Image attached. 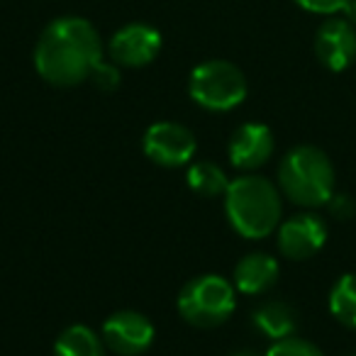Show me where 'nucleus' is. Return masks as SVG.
<instances>
[{"label":"nucleus","instance_id":"obj_1","mask_svg":"<svg viewBox=\"0 0 356 356\" xmlns=\"http://www.w3.org/2000/svg\"><path fill=\"white\" fill-rule=\"evenodd\" d=\"M103 61V42L86 17L66 15L49 22L35 47V69L47 83L69 88L93 76Z\"/></svg>","mask_w":356,"mask_h":356},{"label":"nucleus","instance_id":"obj_2","mask_svg":"<svg viewBox=\"0 0 356 356\" xmlns=\"http://www.w3.org/2000/svg\"><path fill=\"white\" fill-rule=\"evenodd\" d=\"M225 213L234 229L247 239H264L281 225L283 203L276 186L264 176H239L229 181Z\"/></svg>","mask_w":356,"mask_h":356},{"label":"nucleus","instance_id":"obj_3","mask_svg":"<svg viewBox=\"0 0 356 356\" xmlns=\"http://www.w3.org/2000/svg\"><path fill=\"white\" fill-rule=\"evenodd\" d=\"M278 186L283 195L300 208H320L334 195V166L322 149L300 144L283 156Z\"/></svg>","mask_w":356,"mask_h":356},{"label":"nucleus","instance_id":"obj_4","mask_svg":"<svg viewBox=\"0 0 356 356\" xmlns=\"http://www.w3.org/2000/svg\"><path fill=\"white\" fill-rule=\"evenodd\" d=\"M237 288L227 278L205 273L188 281L178 293V312L193 327H218L234 312L237 305Z\"/></svg>","mask_w":356,"mask_h":356},{"label":"nucleus","instance_id":"obj_5","mask_svg":"<svg viewBox=\"0 0 356 356\" xmlns=\"http://www.w3.org/2000/svg\"><path fill=\"white\" fill-rule=\"evenodd\" d=\"M188 93L200 108L227 113L247 98V79L232 61L210 59L191 71Z\"/></svg>","mask_w":356,"mask_h":356},{"label":"nucleus","instance_id":"obj_6","mask_svg":"<svg viewBox=\"0 0 356 356\" xmlns=\"http://www.w3.org/2000/svg\"><path fill=\"white\" fill-rule=\"evenodd\" d=\"M144 154L163 168L186 166L195 154V137L188 127L178 122H154L144 132Z\"/></svg>","mask_w":356,"mask_h":356},{"label":"nucleus","instance_id":"obj_7","mask_svg":"<svg viewBox=\"0 0 356 356\" xmlns=\"http://www.w3.org/2000/svg\"><path fill=\"white\" fill-rule=\"evenodd\" d=\"M161 51V35L147 22H129L110 37L108 54L113 64L124 69H142Z\"/></svg>","mask_w":356,"mask_h":356},{"label":"nucleus","instance_id":"obj_8","mask_svg":"<svg viewBox=\"0 0 356 356\" xmlns=\"http://www.w3.org/2000/svg\"><path fill=\"white\" fill-rule=\"evenodd\" d=\"M103 341L120 356H137L154 341V325L134 310H120L103 322Z\"/></svg>","mask_w":356,"mask_h":356},{"label":"nucleus","instance_id":"obj_9","mask_svg":"<svg viewBox=\"0 0 356 356\" xmlns=\"http://www.w3.org/2000/svg\"><path fill=\"white\" fill-rule=\"evenodd\" d=\"M327 242V225L320 215L300 213L278 227V249L286 259L305 261Z\"/></svg>","mask_w":356,"mask_h":356},{"label":"nucleus","instance_id":"obj_10","mask_svg":"<svg viewBox=\"0 0 356 356\" xmlns=\"http://www.w3.org/2000/svg\"><path fill=\"white\" fill-rule=\"evenodd\" d=\"M315 54L330 71H344L356 59V27L346 17H330L315 35Z\"/></svg>","mask_w":356,"mask_h":356},{"label":"nucleus","instance_id":"obj_11","mask_svg":"<svg viewBox=\"0 0 356 356\" xmlns=\"http://www.w3.org/2000/svg\"><path fill=\"white\" fill-rule=\"evenodd\" d=\"M229 161L242 171L264 166L273 154V132L261 122H247L229 139Z\"/></svg>","mask_w":356,"mask_h":356},{"label":"nucleus","instance_id":"obj_12","mask_svg":"<svg viewBox=\"0 0 356 356\" xmlns=\"http://www.w3.org/2000/svg\"><path fill=\"white\" fill-rule=\"evenodd\" d=\"M278 276H281V266L271 254L252 252L234 266L232 283L239 293L247 296H261L268 288L276 286Z\"/></svg>","mask_w":356,"mask_h":356},{"label":"nucleus","instance_id":"obj_13","mask_svg":"<svg viewBox=\"0 0 356 356\" xmlns=\"http://www.w3.org/2000/svg\"><path fill=\"white\" fill-rule=\"evenodd\" d=\"M252 322L268 339H286L298 330V312L283 300H268L259 305L252 315Z\"/></svg>","mask_w":356,"mask_h":356},{"label":"nucleus","instance_id":"obj_14","mask_svg":"<svg viewBox=\"0 0 356 356\" xmlns=\"http://www.w3.org/2000/svg\"><path fill=\"white\" fill-rule=\"evenodd\" d=\"M54 356H105V341L90 327L71 325L56 339Z\"/></svg>","mask_w":356,"mask_h":356},{"label":"nucleus","instance_id":"obj_15","mask_svg":"<svg viewBox=\"0 0 356 356\" xmlns=\"http://www.w3.org/2000/svg\"><path fill=\"white\" fill-rule=\"evenodd\" d=\"M186 181H188V188L193 193L203 195V198H218V195L227 193L229 178L218 163L213 161H198L188 168L186 173Z\"/></svg>","mask_w":356,"mask_h":356},{"label":"nucleus","instance_id":"obj_16","mask_svg":"<svg viewBox=\"0 0 356 356\" xmlns=\"http://www.w3.org/2000/svg\"><path fill=\"white\" fill-rule=\"evenodd\" d=\"M330 312L344 327L356 330V273H344L337 278L330 291Z\"/></svg>","mask_w":356,"mask_h":356},{"label":"nucleus","instance_id":"obj_17","mask_svg":"<svg viewBox=\"0 0 356 356\" xmlns=\"http://www.w3.org/2000/svg\"><path fill=\"white\" fill-rule=\"evenodd\" d=\"M264 356H325L315 344L305 339H298L296 334L286 337V339H278L271 344V349L266 351Z\"/></svg>","mask_w":356,"mask_h":356},{"label":"nucleus","instance_id":"obj_18","mask_svg":"<svg viewBox=\"0 0 356 356\" xmlns=\"http://www.w3.org/2000/svg\"><path fill=\"white\" fill-rule=\"evenodd\" d=\"M90 81H93V83L98 86L100 90H115L120 86V71H118V66L100 61L98 69H95L93 76H90Z\"/></svg>","mask_w":356,"mask_h":356},{"label":"nucleus","instance_id":"obj_19","mask_svg":"<svg viewBox=\"0 0 356 356\" xmlns=\"http://www.w3.org/2000/svg\"><path fill=\"white\" fill-rule=\"evenodd\" d=\"M298 6L305 8L307 13H317V15H334L341 13L349 0H296Z\"/></svg>","mask_w":356,"mask_h":356},{"label":"nucleus","instance_id":"obj_20","mask_svg":"<svg viewBox=\"0 0 356 356\" xmlns=\"http://www.w3.org/2000/svg\"><path fill=\"white\" fill-rule=\"evenodd\" d=\"M327 205H330V213L334 215L339 222H346V220H351L356 215V203L346 193H339V195L334 193Z\"/></svg>","mask_w":356,"mask_h":356},{"label":"nucleus","instance_id":"obj_21","mask_svg":"<svg viewBox=\"0 0 356 356\" xmlns=\"http://www.w3.org/2000/svg\"><path fill=\"white\" fill-rule=\"evenodd\" d=\"M346 15V20L351 22V25L356 27V0H349V3H346L344 6V10H341Z\"/></svg>","mask_w":356,"mask_h":356},{"label":"nucleus","instance_id":"obj_22","mask_svg":"<svg viewBox=\"0 0 356 356\" xmlns=\"http://www.w3.org/2000/svg\"><path fill=\"white\" fill-rule=\"evenodd\" d=\"M229 356H259V354H257V351L242 349V351H234V354H229Z\"/></svg>","mask_w":356,"mask_h":356}]
</instances>
